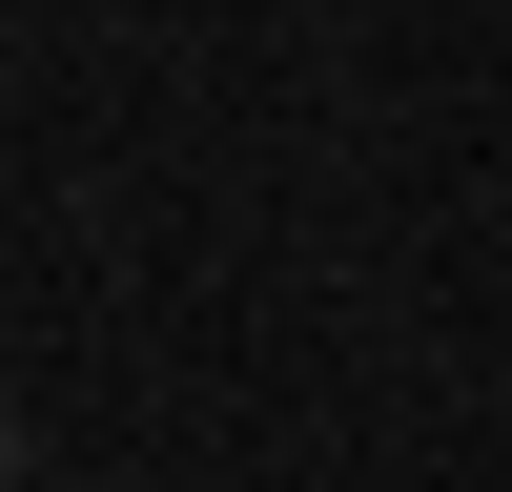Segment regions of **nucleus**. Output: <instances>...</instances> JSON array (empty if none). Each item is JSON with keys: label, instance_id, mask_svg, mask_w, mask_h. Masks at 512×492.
I'll list each match as a JSON object with an SVG mask.
<instances>
[{"label": "nucleus", "instance_id": "1", "mask_svg": "<svg viewBox=\"0 0 512 492\" xmlns=\"http://www.w3.org/2000/svg\"><path fill=\"white\" fill-rule=\"evenodd\" d=\"M0 492H21V410H0Z\"/></svg>", "mask_w": 512, "mask_h": 492}]
</instances>
